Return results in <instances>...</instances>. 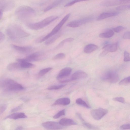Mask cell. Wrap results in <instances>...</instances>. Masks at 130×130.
<instances>
[{"label":"cell","instance_id":"6da1fadb","mask_svg":"<svg viewBox=\"0 0 130 130\" xmlns=\"http://www.w3.org/2000/svg\"><path fill=\"white\" fill-rule=\"evenodd\" d=\"M7 35L11 40L16 42L21 41L29 37L30 34L16 24L10 25L7 28Z\"/></svg>","mask_w":130,"mask_h":130},{"label":"cell","instance_id":"7a4b0ae2","mask_svg":"<svg viewBox=\"0 0 130 130\" xmlns=\"http://www.w3.org/2000/svg\"><path fill=\"white\" fill-rule=\"evenodd\" d=\"M35 13V10L32 8L26 5H22L17 8L15 14L21 19H26L34 16Z\"/></svg>","mask_w":130,"mask_h":130},{"label":"cell","instance_id":"3957f363","mask_svg":"<svg viewBox=\"0 0 130 130\" xmlns=\"http://www.w3.org/2000/svg\"><path fill=\"white\" fill-rule=\"evenodd\" d=\"M1 87L4 90L8 91H19L24 89L21 85L10 79H6L2 81Z\"/></svg>","mask_w":130,"mask_h":130},{"label":"cell","instance_id":"277c9868","mask_svg":"<svg viewBox=\"0 0 130 130\" xmlns=\"http://www.w3.org/2000/svg\"><path fill=\"white\" fill-rule=\"evenodd\" d=\"M70 13L66 15L60 22L53 28L52 31L46 36L40 37L36 40V42L40 43L47 40L59 31L62 26L67 21L70 15Z\"/></svg>","mask_w":130,"mask_h":130},{"label":"cell","instance_id":"5b68a950","mask_svg":"<svg viewBox=\"0 0 130 130\" xmlns=\"http://www.w3.org/2000/svg\"><path fill=\"white\" fill-rule=\"evenodd\" d=\"M58 18L57 16H51L47 17L38 22L28 24L27 26L29 28L34 30L41 29L47 26Z\"/></svg>","mask_w":130,"mask_h":130},{"label":"cell","instance_id":"8992f818","mask_svg":"<svg viewBox=\"0 0 130 130\" xmlns=\"http://www.w3.org/2000/svg\"><path fill=\"white\" fill-rule=\"evenodd\" d=\"M101 78L103 80L114 83L118 81L119 77L116 72L110 71L104 73L102 75Z\"/></svg>","mask_w":130,"mask_h":130},{"label":"cell","instance_id":"52a82bcc","mask_svg":"<svg viewBox=\"0 0 130 130\" xmlns=\"http://www.w3.org/2000/svg\"><path fill=\"white\" fill-rule=\"evenodd\" d=\"M93 19V17L89 16L70 22L67 24V26L72 28H76L89 22Z\"/></svg>","mask_w":130,"mask_h":130},{"label":"cell","instance_id":"ba28073f","mask_svg":"<svg viewBox=\"0 0 130 130\" xmlns=\"http://www.w3.org/2000/svg\"><path fill=\"white\" fill-rule=\"evenodd\" d=\"M15 5L14 3L12 1L0 0V11L3 12L9 11L13 8Z\"/></svg>","mask_w":130,"mask_h":130},{"label":"cell","instance_id":"9c48e42d","mask_svg":"<svg viewBox=\"0 0 130 130\" xmlns=\"http://www.w3.org/2000/svg\"><path fill=\"white\" fill-rule=\"evenodd\" d=\"M108 112V110L106 109L99 108L92 110L91 111V113L94 119L99 120L106 114Z\"/></svg>","mask_w":130,"mask_h":130},{"label":"cell","instance_id":"30bf717a","mask_svg":"<svg viewBox=\"0 0 130 130\" xmlns=\"http://www.w3.org/2000/svg\"><path fill=\"white\" fill-rule=\"evenodd\" d=\"M127 4H130V0H105L101 2L100 5L101 6H110Z\"/></svg>","mask_w":130,"mask_h":130},{"label":"cell","instance_id":"8fae6325","mask_svg":"<svg viewBox=\"0 0 130 130\" xmlns=\"http://www.w3.org/2000/svg\"><path fill=\"white\" fill-rule=\"evenodd\" d=\"M41 125L44 128L48 130L60 129L64 128L59 123L54 121L46 122L43 123Z\"/></svg>","mask_w":130,"mask_h":130},{"label":"cell","instance_id":"7c38bea8","mask_svg":"<svg viewBox=\"0 0 130 130\" xmlns=\"http://www.w3.org/2000/svg\"><path fill=\"white\" fill-rule=\"evenodd\" d=\"M118 46V42L112 44H105L102 48L104 50L100 54V56H103L106 55L108 52L116 51L117 50Z\"/></svg>","mask_w":130,"mask_h":130},{"label":"cell","instance_id":"4fadbf2b","mask_svg":"<svg viewBox=\"0 0 130 130\" xmlns=\"http://www.w3.org/2000/svg\"><path fill=\"white\" fill-rule=\"evenodd\" d=\"M11 47L18 52L22 53H27L32 51L33 50L32 47L30 46H21L12 44Z\"/></svg>","mask_w":130,"mask_h":130},{"label":"cell","instance_id":"5bb4252c","mask_svg":"<svg viewBox=\"0 0 130 130\" xmlns=\"http://www.w3.org/2000/svg\"><path fill=\"white\" fill-rule=\"evenodd\" d=\"M87 76V74L84 71L78 70L70 76L71 81L86 78Z\"/></svg>","mask_w":130,"mask_h":130},{"label":"cell","instance_id":"9a60e30c","mask_svg":"<svg viewBox=\"0 0 130 130\" xmlns=\"http://www.w3.org/2000/svg\"><path fill=\"white\" fill-rule=\"evenodd\" d=\"M72 71L71 68L67 67L61 70L57 77V79L59 80L69 75Z\"/></svg>","mask_w":130,"mask_h":130},{"label":"cell","instance_id":"2e32d148","mask_svg":"<svg viewBox=\"0 0 130 130\" xmlns=\"http://www.w3.org/2000/svg\"><path fill=\"white\" fill-rule=\"evenodd\" d=\"M42 55L41 53L36 52L28 55L24 59L28 62L36 61L40 59Z\"/></svg>","mask_w":130,"mask_h":130},{"label":"cell","instance_id":"e0dca14e","mask_svg":"<svg viewBox=\"0 0 130 130\" xmlns=\"http://www.w3.org/2000/svg\"><path fill=\"white\" fill-rule=\"evenodd\" d=\"M119 14L118 12H104L100 14L97 18V21H100L110 17L117 16Z\"/></svg>","mask_w":130,"mask_h":130},{"label":"cell","instance_id":"ac0fdd59","mask_svg":"<svg viewBox=\"0 0 130 130\" xmlns=\"http://www.w3.org/2000/svg\"><path fill=\"white\" fill-rule=\"evenodd\" d=\"M17 61L20 63L21 68H30L35 67V65L26 61L24 59H18Z\"/></svg>","mask_w":130,"mask_h":130},{"label":"cell","instance_id":"d6986e66","mask_svg":"<svg viewBox=\"0 0 130 130\" xmlns=\"http://www.w3.org/2000/svg\"><path fill=\"white\" fill-rule=\"evenodd\" d=\"M70 99L68 98H63L57 100L53 104V106L60 105L66 106L69 104L70 103Z\"/></svg>","mask_w":130,"mask_h":130},{"label":"cell","instance_id":"ffe728a7","mask_svg":"<svg viewBox=\"0 0 130 130\" xmlns=\"http://www.w3.org/2000/svg\"><path fill=\"white\" fill-rule=\"evenodd\" d=\"M27 116L23 112L15 113L6 117L5 119H9L16 120L20 119L27 118Z\"/></svg>","mask_w":130,"mask_h":130},{"label":"cell","instance_id":"44dd1931","mask_svg":"<svg viewBox=\"0 0 130 130\" xmlns=\"http://www.w3.org/2000/svg\"><path fill=\"white\" fill-rule=\"evenodd\" d=\"M98 46L94 44H89L86 45L84 47V51L86 53H91L98 48Z\"/></svg>","mask_w":130,"mask_h":130},{"label":"cell","instance_id":"7402d4cb","mask_svg":"<svg viewBox=\"0 0 130 130\" xmlns=\"http://www.w3.org/2000/svg\"><path fill=\"white\" fill-rule=\"evenodd\" d=\"M59 123L63 126L76 124V123L72 120L67 118H63L61 119L60 120Z\"/></svg>","mask_w":130,"mask_h":130},{"label":"cell","instance_id":"603a6c76","mask_svg":"<svg viewBox=\"0 0 130 130\" xmlns=\"http://www.w3.org/2000/svg\"><path fill=\"white\" fill-rule=\"evenodd\" d=\"M61 35L62 32L59 31L57 33L47 40L45 42V44L47 45H48L52 44L60 37Z\"/></svg>","mask_w":130,"mask_h":130},{"label":"cell","instance_id":"cb8c5ba5","mask_svg":"<svg viewBox=\"0 0 130 130\" xmlns=\"http://www.w3.org/2000/svg\"><path fill=\"white\" fill-rule=\"evenodd\" d=\"M62 0L55 1L49 4L43 10L44 12L47 11L59 5L63 2Z\"/></svg>","mask_w":130,"mask_h":130},{"label":"cell","instance_id":"d4e9b609","mask_svg":"<svg viewBox=\"0 0 130 130\" xmlns=\"http://www.w3.org/2000/svg\"><path fill=\"white\" fill-rule=\"evenodd\" d=\"M114 34V31L111 29H109L105 32L101 33L99 37L102 38H109L112 37Z\"/></svg>","mask_w":130,"mask_h":130},{"label":"cell","instance_id":"484cf974","mask_svg":"<svg viewBox=\"0 0 130 130\" xmlns=\"http://www.w3.org/2000/svg\"><path fill=\"white\" fill-rule=\"evenodd\" d=\"M20 64L18 62L9 64L7 67L8 70L10 71H14L21 69Z\"/></svg>","mask_w":130,"mask_h":130},{"label":"cell","instance_id":"4316f807","mask_svg":"<svg viewBox=\"0 0 130 130\" xmlns=\"http://www.w3.org/2000/svg\"><path fill=\"white\" fill-rule=\"evenodd\" d=\"M74 40V39L72 38H69L66 39L60 43L55 48H60L62 47L66 43L71 42Z\"/></svg>","mask_w":130,"mask_h":130},{"label":"cell","instance_id":"83f0119b","mask_svg":"<svg viewBox=\"0 0 130 130\" xmlns=\"http://www.w3.org/2000/svg\"><path fill=\"white\" fill-rule=\"evenodd\" d=\"M76 103L78 105L85 107L86 108H89L90 107L81 98H78L76 101Z\"/></svg>","mask_w":130,"mask_h":130},{"label":"cell","instance_id":"f1b7e54d","mask_svg":"<svg viewBox=\"0 0 130 130\" xmlns=\"http://www.w3.org/2000/svg\"><path fill=\"white\" fill-rule=\"evenodd\" d=\"M82 122L84 125L88 128L94 130H96L98 129L97 127L85 122V120Z\"/></svg>","mask_w":130,"mask_h":130},{"label":"cell","instance_id":"f546056e","mask_svg":"<svg viewBox=\"0 0 130 130\" xmlns=\"http://www.w3.org/2000/svg\"><path fill=\"white\" fill-rule=\"evenodd\" d=\"M66 86L65 84L59 85H53L49 87L47 89L48 90H57L61 89Z\"/></svg>","mask_w":130,"mask_h":130},{"label":"cell","instance_id":"4dcf8cb0","mask_svg":"<svg viewBox=\"0 0 130 130\" xmlns=\"http://www.w3.org/2000/svg\"><path fill=\"white\" fill-rule=\"evenodd\" d=\"M130 83V76L124 78L119 83L120 85H125Z\"/></svg>","mask_w":130,"mask_h":130},{"label":"cell","instance_id":"1f68e13d","mask_svg":"<svg viewBox=\"0 0 130 130\" xmlns=\"http://www.w3.org/2000/svg\"><path fill=\"white\" fill-rule=\"evenodd\" d=\"M65 55L64 53H60L54 56L52 59L54 60L61 59L64 58L65 57Z\"/></svg>","mask_w":130,"mask_h":130},{"label":"cell","instance_id":"d6a6232c","mask_svg":"<svg viewBox=\"0 0 130 130\" xmlns=\"http://www.w3.org/2000/svg\"><path fill=\"white\" fill-rule=\"evenodd\" d=\"M52 69V68L51 67L44 69L40 71L38 74L40 76H43L51 71Z\"/></svg>","mask_w":130,"mask_h":130},{"label":"cell","instance_id":"836d02e7","mask_svg":"<svg viewBox=\"0 0 130 130\" xmlns=\"http://www.w3.org/2000/svg\"><path fill=\"white\" fill-rule=\"evenodd\" d=\"M116 9L121 11L130 10V4L119 6L116 8Z\"/></svg>","mask_w":130,"mask_h":130},{"label":"cell","instance_id":"e575fe53","mask_svg":"<svg viewBox=\"0 0 130 130\" xmlns=\"http://www.w3.org/2000/svg\"><path fill=\"white\" fill-rule=\"evenodd\" d=\"M65 115V110L63 109L60 111L56 114L54 115L53 117V118L55 119H57L59 118L62 116H64Z\"/></svg>","mask_w":130,"mask_h":130},{"label":"cell","instance_id":"d590c367","mask_svg":"<svg viewBox=\"0 0 130 130\" xmlns=\"http://www.w3.org/2000/svg\"><path fill=\"white\" fill-rule=\"evenodd\" d=\"M86 1L83 0H75L71 1L66 4L64 6V7H69L73 5L74 4L77 3Z\"/></svg>","mask_w":130,"mask_h":130},{"label":"cell","instance_id":"8d00e7d4","mask_svg":"<svg viewBox=\"0 0 130 130\" xmlns=\"http://www.w3.org/2000/svg\"><path fill=\"white\" fill-rule=\"evenodd\" d=\"M124 61L125 62L130 61V57L129 53L125 51L124 53Z\"/></svg>","mask_w":130,"mask_h":130},{"label":"cell","instance_id":"74e56055","mask_svg":"<svg viewBox=\"0 0 130 130\" xmlns=\"http://www.w3.org/2000/svg\"><path fill=\"white\" fill-rule=\"evenodd\" d=\"M125 28L122 26H119L112 28V30L115 32L118 33L123 30Z\"/></svg>","mask_w":130,"mask_h":130},{"label":"cell","instance_id":"f35d334b","mask_svg":"<svg viewBox=\"0 0 130 130\" xmlns=\"http://www.w3.org/2000/svg\"><path fill=\"white\" fill-rule=\"evenodd\" d=\"M113 100L115 101L122 103H124L125 102L124 99V98L122 97L115 98L113 99Z\"/></svg>","mask_w":130,"mask_h":130},{"label":"cell","instance_id":"ab89813d","mask_svg":"<svg viewBox=\"0 0 130 130\" xmlns=\"http://www.w3.org/2000/svg\"><path fill=\"white\" fill-rule=\"evenodd\" d=\"M123 37L124 39L130 40V31H127L124 33Z\"/></svg>","mask_w":130,"mask_h":130},{"label":"cell","instance_id":"60d3db41","mask_svg":"<svg viewBox=\"0 0 130 130\" xmlns=\"http://www.w3.org/2000/svg\"><path fill=\"white\" fill-rule=\"evenodd\" d=\"M120 128L122 129H130V124H127L123 125L120 126Z\"/></svg>","mask_w":130,"mask_h":130},{"label":"cell","instance_id":"b9f144b4","mask_svg":"<svg viewBox=\"0 0 130 130\" xmlns=\"http://www.w3.org/2000/svg\"><path fill=\"white\" fill-rule=\"evenodd\" d=\"M7 105L5 104L2 105L0 107V113L1 114L3 113L6 109Z\"/></svg>","mask_w":130,"mask_h":130},{"label":"cell","instance_id":"7bdbcfd3","mask_svg":"<svg viewBox=\"0 0 130 130\" xmlns=\"http://www.w3.org/2000/svg\"><path fill=\"white\" fill-rule=\"evenodd\" d=\"M5 36L3 33L2 31L0 32V42L2 43L4 41L5 39Z\"/></svg>","mask_w":130,"mask_h":130},{"label":"cell","instance_id":"ee69618b","mask_svg":"<svg viewBox=\"0 0 130 130\" xmlns=\"http://www.w3.org/2000/svg\"><path fill=\"white\" fill-rule=\"evenodd\" d=\"M22 105H21L17 107L13 108L11 110V112H14L20 110L22 107Z\"/></svg>","mask_w":130,"mask_h":130},{"label":"cell","instance_id":"f6af8a7d","mask_svg":"<svg viewBox=\"0 0 130 130\" xmlns=\"http://www.w3.org/2000/svg\"><path fill=\"white\" fill-rule=\"evenodd\" d=\"M78 117L79 118L80 120L82 121H84V120L82 118V116L81 114L79 113H76Z\"/></svg>","mask_w":130,"mask_h":130},{"label":"cell","instance_id":"bcb514c9","mask_svg":"<svg viewBox=\"0 0 130 130\" xmlns=\"http://www.w3.org/2000/svg\"><path fill=\"white\" fill-rule=\"evenodd\" d=\"M23 128L22 126H19L16 128L15 130H23Z\"/></svg>","mask_w":130,"mask_h":130},{"label":"cell","instance_id":"7dc6e473","mask_svg":"<svg viewBox=\"0 0 130 130\" xmlns=\"http://www.w3.org/2000/svg\"><path fill=\"white\" fill-rule=\"evenodd\" d=\"M0 20H1V19L2 18V17L3 12L0 11Z\"/></svg>","mask_w":130,"mask_h":130}]
</instances>
